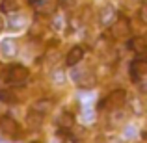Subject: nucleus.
I'll return each instance as SVG.
<instances>
[{
  "label": "nucleus",
  "instance_id": "obj_1",
  "mask_svg": "<svg viewBox=\"0 0 147 143\" xmlns=\"http://www.w3.org/2000/svg\"><path fill=\"white\" fill-rule=\"evenodd\" d=\"M127 100V91L125 89H114L112 93L106 95V99L100 100L99 108L100 110H117V108H121L123 104H125Z\"/></svg>",
  "mask_w": 147,
  "mask_h": 143
},
{
  "label": "nucleus",
  "instance_id": "obj_2",
  "mask_svg": "<svg viewBox=\"0 0 147 143\" xmlns=\"http://www.w3.org/2000/svg\"><path fill=\"white\" fill-rule=\"evenodd\" d=\"M30 73L28 69L24 67V65H13V67L9 69V73H7V84H13V86H21V84H24L26 80H28Z\"/></svg>",
  "mask_w": 147,
  "mask_h": 143
},
{
  "label": "nucleus",
  "instance_id": "obj_3",
  "mask_svg": "<svg viewBox=\"0 0 147 143\" xmlns=\"http://www.w3.org/2000/svg\"><path fill=\"white\" fill-rule=\"evenodd\" d=\"M110 34L114 39H123V37H127L130 34V24L129 21H127L125 17H119L115 22H112L110 26Z\"/></svg>",
  "mask_w": 147,
  "mask_h": 143
},
{
  "label": "nucleus",
  "instance_id": "obj_4",
  "mask_svg": "<svg viewBox=\"0 0 147 143\" xmlns=\"http://www.w3.org/2000/svg\"><path fill=\"white\" fill-rule=\"evenodd\" d=\"M73 78H75L76 86L82 87V89H91L97 84V78H95V75L91 71H78L73 75Z\"/></svg>",
  "mask_w": 147,
  "mask_h": 143
},
{
  "label": "nucleus",
  "instance_id": "obj_5",
  "mask_svg": "<svg viewBox=\"0 0 147 143\" xmlns=\"http://www.w3.org/2000/svg\"><path fill=\"white\" fill-rule=\"evenodd\" d=\"M0 132L9 136V138L17 136L19 134V123L13 117H9V115H2L0 117Z\"/></svg>",
  "mask_w": 147,
  "mask_h": 143
},
{
  "label": "nucleus",
  "instance_id": "obj_6",
  "mask_svg": "<svg viewBox=\"0 0 147 143\" xmlns=\"http://www.w3.org/2000/svg\"><path fill=\"white\" fill-rule=\"evenodd\" d=\"M147 75V60H134L130 63V78L136 82Z\"/></svg>",
  "mask_w": 147,
  "mask_h": 143
},
{
  "label": "nucleus",
  "instance_id": "obj_7",
  "mask_svg": "<svg viewBox=\"0 0 147 143\" xmlns=\"http://www.w3.org/2000/svg\"><path fill=\"white\" fill-rule=\"evenodd\" d=\"M0 52L4 58H15L17 56V41L15 39H2L0 41Z\"/></svg>",
  "mask_w": 147,
  "mask_h": 143
},
{
  "label": "nucleus",
  "instance_id": "obj_8",
  "mask_svg": "<svg viewBox=\"0 0 147 143\" xmlns=\"http://www.w3.org/2000/svg\"><path fill=\"white\" fill-rule=\"evenodd\" d=\"M84 58V47H80V45H76V47H73L69 50L67 58H65V63L69 65V67H75L76 63H80Z\"/></svg>",
  "mask_w": 147,
  "mask_h": 143
},
{
  "label": "nucleus",
  "instance_id": "obj_9",
  "mask_svg": "<svg viewBox=\"0 0 147 143\" xmlns=\"http://www.w3.org/2000/svg\"><path fill=\"white\" fill-rule=\"evenodd\" d=\"M73 125H75V117H73V113H61L60 117H58V126H60L61 130H71Z\"/></svg>",
  "mask_w": 147,
  "mask_h": 143
},
{
  "label": "nucleus",
  "instance_id": "obj_10",
  "mask_svg": "<svg viewBox=\"0 0 147 143\" xmlns=\"http://www.w3.org/2000/svg\"><path fill=\"white\" fill-rule=\"evenodd\" d=\"M129 47H130V50H134L136 54H144L147 50V41L144 39V37H134V39L129 43Z\"/></svg>",
  "mask_w": 147,
  "mask_h": 143
},
{
  "label": "nucleus",
  "instance_id": "obj_11",
  "mask_svg": "<svg viewBox=\"0 0 147 143\" xmlns=\"http://www.w3.org/2000/svg\"><path fill=\"white\" fill-rule=\"evenodd\" d=\"M41 121H43V113H39V111L32 110V113L28 115V125H30V128L37 130V128L41 126Z\"/></svg>",
  "mask_w": 147,
  "mask_h": 143
},
{
  "label": "nucleus",
  "instance_id": "obj_12",
  "mask_svg": "<svg viewBox=\"0 0 147 143\" xmlns=\"http://www.w3.org/2000/svg\"><path fill=\"white\" fill-rule=\"evenodd\" d=\"M17 7H19V0H2V4H0V11L2 13H11Z\"/></svg>",
  "mask_w": 147,
  "mask_h": 143
},
{
  "label": "nucleus",
  "instance_id": "obj_13",
  "mask_svg": "<svg viewBox=\"0 0 147 143\" xmlns=\"http://www.w3.org/2000/svg\"><path fill=\"white\" fill-rule=\"evenodd\" d=\"M50 108H52V100H39V102L34 104V110L39 111V113H47Z\"/></svg>",
  "mask_w": 147,
  "mask_h": 143
},
{
  "label": "nucleus",
  "instance_id": "obj_14",
  "mask_svg": "<svg viewBox=\"0 0 147 143\" xmlns=\"http://www.w3.org/2000/svg\"><path fill=\"white\" fill-rule=\"evenodd\" d=\"M0 100H2V102L11 104V102L17 100V95H15L13 91H9V89H0Z\"/></svg>",
  "mask_w": 147,
  "mask_h": 143
},
{
  "label": "nucleus",
  "instance_id": "obj_15",
  "mask_svg": "<svg viewBox=\"0 0 147 143\" xmlns=\"http://www.w3.org/2000/svg\"><path fill=\"white\" fill-rule=\"evenodd\" d=\"M112 17H114V9H112L110 6L104 7V9L100 11V22H102V24H108V22H112Z\"/></svg>",
  "mask_w": 147,
  "mask_h": 143
},
{
  "label": "nucleus",
  "instance_id": "obj_16",
  "mask_svg": "<svg viewBox=\"0 0 147 143\" xmlns=\"http://www.w3.org/2000/svg\"><path fill=\"white\" fill-rule=\"evenodd\" d=\"M138 17H140V21L144 22V24H147V4H142V7H140V13H138Z\"/></svg>",
  "mask_w": 147,
  "mask_h": 143
},
{
  "label": "nucleus",
  "instance_id": "obj_17",
  "mask_svg": "<svg viewBox=\"0 0 147 143\" xmlns=\"http://www.w3.org/2000/svg\"><path fill=\"white\" fill-rule=\"evenodd\" d=\"M0 75H2V63H0Z\"/></svg>",
  "mask_w": 147,
  "mask_h": 143
},
{
  "label": "nucleus",
  "instance_id": "obj_18",
  "mask_svg": "<svg viewBox=\"0 0 147 143\" xmlns=\"http://www.w3.org/2000/svg\"><path fill=\"white\" fill-rule=\"evenodd\" d=\"M32 2H41V0H32Z\"/></svg>",
  "mask_w": 147,
  "mask_h": 143
},
{
  "label": "nucleus",
  "instance_id": "obj_19",
  "mask_svg": "<svg viewBox=\"0 0 147 143\" xmlns=\"http://www.w3.org/2000/svg\"><path fill=\"white\" fill-rule=\"evenodd\" d=\"M34 143H39V141H34Z\"/></svg>",
  "mask_w": 147,
  "mask_h": 143
}]
</instances>
